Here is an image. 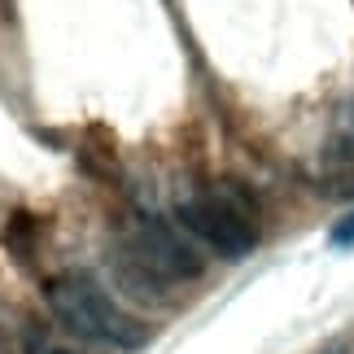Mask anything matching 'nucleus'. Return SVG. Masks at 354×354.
Masks as SVG:
<instances>
[{"label": "nucleus", "instance_id": "obj_1", "mask_svg": "<svg viewBox=\"0 0 354 354\" xmlns=\"http://www.w3.org/2000/svg\"><path fill=\"white\" fill-rule=\"evenodd\" d=\"M44 302L53 310V319L62 324L71 337L88 346H105L118 354H131L149 342V328L136 315H127L97 276L88 271H62L44 284Z\"/></svg>", "mask_w": 354, "mask_h": 354}, {"label": "nucleus", "instance_id": "obj_2", "mask_svg": "<svg viewBox=\"0 0 354 354\" xmlns=\"http://www.w3.org/2000/svg\"><path fill=\"white\" fill-rule=\"evenodd\" d=\"M175 223L227 263H241L258 250L254 201L236 184H210V188H197L193 197H180L175 201Z\"/></svg>", "mask_w": 354, "mask_h": 354}, {"label": "nucleus", "instance_id": "obj_3", "mask_svg": "<svg viewBox=\"0 0 354 354\" xmlns=\"http://www.w3.org/2000/svg\"><path fill=\"white\" fill-rule=\"evenodd\" d=\"M22 354H75V350H66V346H57L48 333H39V328H31L22 337Z\"/></svg>", "mask_w": 354, "mask_h": 354}, {"label": "nucleus", "instance_id": "obj_4", "mask_svg": "<svg viewBox=\"0 0 354 354\" xmlns=\"http://www.w3.org/2000/svg\"><path fill=\"white\" fill-rule=\"evenodd\" d=\"M328 245H337V250H354V210L342 214V219L328 227Z\"/></svg>", "mask_w": 354, "mask_h": 354}, {"label": "nucleus", "instance_id": "obj_5", "mask_svg": "<svg viewBox=\"0 0 354 354\" xmlns=\"http://www.w3.org/2000/svg\"><path fill=\"white\" fill-rule=\"evenodd\" d=\"M324 354H346V350H324Z\"/></svg>", "mask_w": 354, "mask_h": 354}]
</instances>
